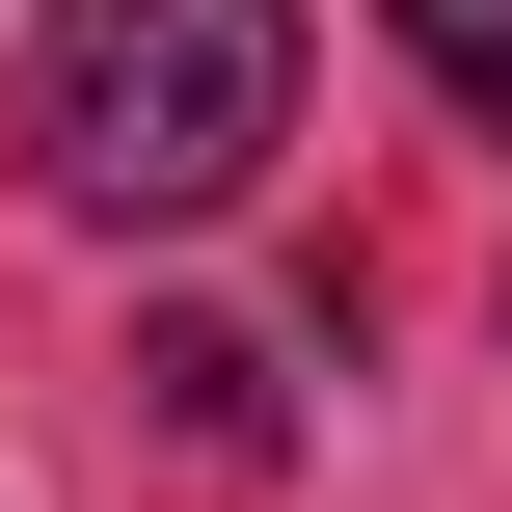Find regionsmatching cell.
<instances>
[{
  "label": "cell",
  "instance_id": "7a4b0ae2",
  "mask_svg": "<svg viewBox=\"0 0 512 512\" xmlns=\"http://www.w3.org/2000/svg\"><path fill=\"white\" fill-rule=\"evenodd\" d=\"M135 405H162V432H189V459H270V432H297V405H270V351H243V324H162V351H135Z\"/></svg>",
  "mask_w": 512,
  "mask_h": 512
},
{
  "label": "cell",
  "instance_id": "6da1fadb",
  "mask_svg": "<svg viewBox=\"0 0 512 512\" xmlns=\"http://www.w3.org/2000/svg\"><path fill=\"white\" fill-rule=\"evenodd\" d=\"M27 162L81 216H243L297 162V0H54Z\"/></svg>",
  "mask_w": 512,
  "mask_h": 512
},
{
  "label": "cell",
  "instance_id": "3957f363",
  "mask_svg": "<svg viewBox=\"0 0 512 512\" xmlns=\"http://www.w3.org/2000/svg\"><path fill=\"white\" fill-rule=\"evenodd\" d=\"M378 27H405V54H432V81H459V108L512 135V0H378Z\"/></svg>",
  "mask_w": 512,
  "mask_h": 512
}]
</instances>
